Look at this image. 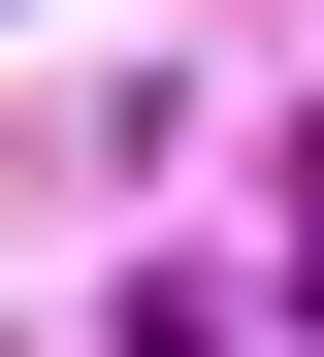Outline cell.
<instances>
[{
    "label": "cell",
    "mask_w": 324,
    "mask_h": 357,
    "mask_svg": "<svg viewBox=\"0 0 324 357\" xmlns=\"http://www.w3.org/2000/svg\"><path fill=\"white\" fill-rule=\"evenodd\" d=\"M292 292H324V130H292Z\"/></svg>",
    "instance_id": "1"
}]
</instances>
